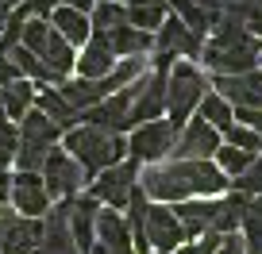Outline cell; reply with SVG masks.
Returning <instances> with one entry per match:
<instances>
[{"mask_svg":"<svg viewBox=\"0 0 262 254\" xmlns=\"http://www.w3.org/2000/svg\"><path fill=\"white\" fill-rule=\"evenodd\" d=\"M139 177H143L139 193L162 200V204H170V200L173 204H185L193 197L216 200L228 193V177L212 162H173V158H166V162L147 166Z\"/></svg>","mask_w":262,"mask_h":254,"instance_id":"cell-1","label":"cell"},{"mask_svg":"<svg viewBox=\"0 0 262 254\" xmlns=\"http://www.w3.org/2000/svg\"><path fill=\"white\" fill-rule=\"evenodd\" d=\"M258 54H262L258 35L247 31V27L228 24V19H220V24L208 31V42H201V62H205L216 77L251 74Z\"/></svg>","mask_w":262,"mask_h":254,"instance_id":"cell-2","label":"cell"},{"mask_svg":"<svg viewBox=\"0 0 262 254\" xmlns=\"http://www.w3.org/2000/svg\"><path fill=\"white\" fill-rule=\"evenodd\" d=\"M123 150H127L123 135H104L97 127H85V123L66 131V154L81 166V173H100L108 166L123 162Z\"/></svg>","mask_w":262,"mask_h":254,"instance_id":"cell-3","label":"cell"},{"mask_svg":"<svg viewBox=\"0 0 262 254\" xmlns=\"http://www.w3.org/2000/svg\"><path fill=\"white\" fill-rule=\"evenodd\" d=\"M208 93V77L193 66V62H178L170 66L166 74V112H170V123L173 127H185V120L196 112V104L205 100Z\"/></svg>","mask_w":262,"mask_h":254,"instance_id":"cell-4","label":"cell"},{"mask_svg":"<svg viewBox=\"0 0 262 254\" xmlns=\"http://www.w3.org/2000/svg\"><path fill=\"white\" fill-rule=\"evenodd\" d=\"M19 39H24V50H31V54L39 58L47 70H54L58 77H66V81H70L77 54H74V47H70V42H66L62 35L47 24V19H27Z\"/></svg>","mask_w":262,"mask_h":254,"instance_id":"cell-5","label":"cell"},{"mask_svg":"<svg viewBox=\"0 0 262 254\" xmlns=\"http://www.w3.org/2000/svg\"><path fill=\"white\" fill-rule=\"evenodd\" d=\"M135 185H139V166L135 162H116V166H108V170L97 173V181H93V189L85 197H93L97 204H104V208L116 212V208H127Z\"/></svg>","mask_w":262,"mask_h":254,"instance_id":"cell-6","label":"cell"},{"mask_svg":"<svg viewBox=\"0 0 262 254\" xmlns=\"http://www.w3.org/2000/svg\"><path fill=\"white\" fill-rule=\"evenodd\" d=\"M81 181H85L81 166L66 154L62 147L47 150V162H42V189H47L50 200H74L77 193H81Z\"/></svg>","mask_w":262,"mask_h":254,"instance_id":"cell-7","label":"cell"},{"mask_svg":"<svg viewBox=\"0 0 262 254\" xmlns=\"http://www.w3.org/2000/svg\"><path fill=\"white\" fill-rule=\"evenodd\" d=\"M173 143H178V127H173L170 120H155V123H143V127H135L127 139V150L135 154V166L147 162H166V158L173 154Z\"/></svg>","mask_w":262,"mask_h":254,"instance_id":"cell-8","label":"cell"},{"mask_svg":"<svg viewBox=\"0 0 262 254\" xmlns=\"http://www.w3.org/2000/svg\"><path fill=\"white\" fill-rule=\"evenodd\" d=\"M224 147V135L216 131V127H208L201 116L196 120H189L185 127L178 131V143H173V162H208V158H216V150Z\"/></svg>","mask_w":262,"mask_h":254,"instance_id":"cell-9","label":"cell"},{"mask_svg":"<svg viewBox=\"0 0 262 254\" xmlns=\"http://www.w3.org/2000/svg\"><path fill=\"white\" fill-rule=\"evenodd\" d=\"M201 54V35H193L178 16L166 19L155 35V70H170L173 58H196Z\"/></svg>","mask_w":262,"mask_h":254,"instance_id":"cell-10","label":"cell"},{"mask_svg":"<svg viewBox=\"0 0 262 254\" xmlns=\"http://www.w3.org/2000/svg\"><path fill=\"white\" fill-rule=\"evenodd\" d=\"M166 74L170 70H155V74H143L131 85V127L155 123L166 112Z\"/></svg>","mask_w":262,"mask_h":254,"instance_id":"cell-11","label":"cell"},{"mask_svg":"<svg viewBox=\"0 0 262 254\" xmlns=\"http://www.w3.org/2000/svg\"><path fill=\"white\" fill-rule=\"evenodd\" d=\"M143 239H147V246H158L162 254L178 250V246L185 243V231H181V223H178V216H173L170 204H147Z\"/></svg>","mask_w":262,"mask_h":254,"instance_id":"cell-12","label":"cell"},{"mask_svg":"<svg viewBox=\"0 0 262 254\" xmlns=\"http://www.w3.org/2000/svg\"><path fill=\"white\" fill-rule=\"evenodd\" d=\"M216 97H224L231 104V112L247 108V112H262V70H251V74H235V77H216Z\"/></svg>","mask_w":262,"mask_h":254,"instance_id":"cell-13","label":"cell"},{"mask_svg":"<svg viewBox=\"0 0 262 254\" xmlns=\"http://www.w3.org/2000/svg\"><path fill=\"white\" fill-rule=\"evenodd\" d=\"M42 239L35 246V254H81L74 246V235H70V200H58L50 212H42Z\"/></svg>","mask_w":262,"mask_h":254,"instance_id":"cell-14","label":"cell"},{"mask_svg":"<svg viewBox=\"0 0 262 254\" xmlns=\"http://www.w3.org/2000/svg\"><path fill=\"white\" fill-rule=\"evenodd\" d=\"M8 200L16 204V212L24 216V220H35V216H42L50 208V197H47V189H42L39 173H16Z\"/></svg>","mask_w":262,"mask_h":254,"instance_id":"cell-15","label":"cell"},{"mask_svg":"<svg viewBox=\"0 0 262 254\" xmlns=\"http://www.w3.org/2000/svg\"><path fill=\"white\" fill-rule=\"evenodd\" d=\"M97 212H100V204L93 197L70 200V235H74V246L81 254H89L93 243H97Z\"/></svg>","mask_w":262,"mask_h":254,"instance_id":"cell-16","label":"cell"},{"mask_svg":"<svg viewBox=\"0 0 262 254\" xmlns=\"http://www.w3.org/2000/svg\"><path fill=\"white\" fill-rule=\"evenodd\" d=\"M116 66L112 50H108L104 35H89V42L81 47V58L74 62V70L81 74V81H100V77H108Z\"/></svg>","mask_w":262,"mask_h":254,"instance_id":"cell-17","label":"cell"},{"mask_svg":"<svg viewBox=\"0 0 262 254\" xmlns=\"http://www.w3.org/2000/svg\"><path fill=\"white\" fill-rule=\"evenodd\" d=\"M31 108H35L39 116H47V120L54 123L62 135H66V131H74L77 123H81V112L66 104L58 89H39V93H35V104H31Z\"/></svg>","mask_w":262,"mask_h":254,"instance_id":"cell-18","label":"cell"},{"mask_svg":"<svg viewBox=\"0 0 262 254\" xmlns=\"http://www.w3.org/2000/svg\"><path fill=\"white\" fill-rule=\"evenodd\" d=\"M39 239H42V223L39 220L12 216V223L4 227V239H0V254H35Z\"/></svg>","mask_w":262,"mask_h":254,"instance_id":"cell-19","label":"cell"},{"mask_svg":"<svg viewBox=\"0 0 262 254\" xmlns=\"http://www.w3.org/2000/svg\"><path fill=\"white\" fill-rule=\"evenodd\" d=\"M173 216H178L185 239H201V235H208L212 223H216V200H185V204L173 208Z\"/></svg>","mask_w":262,"mask_h":254,"instance_id":"cell-20","label":"cell"},{"mask_svg":"<svg viewBox=\"0 0 262 254\" xmlns=\"http://www.w3.org/2000/svg\"><path fill=\"white\" fill-rule=\"evenodd\" d=\"M104 42H108V50H112V58L120 62V58H147L150 50H155V35H147V31H135V27H120V31H112V35H104Z\"/></svg>","mask_w":262,"mask_h":254,"instance_id":"cell-21","label":"cell"},{"mask_svg":"<svg viewBox=\"0 0 262 254\" xmlns=\"http://www.w3.org/2000/svg\"><path fill=\"white\" fill-rule=\"evenodd\" d=\"M47 24L54 27V31L62 35L70 47H85V42H89V35H93L89 16H81V12H74V8H54Z\"/></svg>","mask_w":262,"mask_h":254,"instance_id":"cell-22","label":"cell"},{"mask_svg":"<svg viewBox=\"0 0 262 254\" xmlns=\"http://www.w3.org/2000/svg\"><path fill=\"white\" fill-rule=\"evenodd\" d=\"M16 131H19V143H35V147H54V143L62 139V131H58L47 116H39L35 108L24 116V120H19Z\"/></svg>","mask_w":262,"mask_h":254,"instance_id":"cell-23","label":"cell"},{"mask_svg":"<svg viewBox=\"0 0 262 254\" xmlns=\"http://www.w3.org/2000/svg\"><path fill=\"white\" fill-rule=\"evenodd\" d=\"M89 27L93 35H112L120 27H127V8H123L120 0H97L89 12Z\"/></svg>","mask_w":262,"mask_h":254,"instance_id":"cell-24","label":"cell"},{"mask_svg":"<svg viewBox=\"0 0 262 254\" xmlns=\"http://www.w3.org/2000/svg\"><path fill=\"white\" fill-rule=\"evenodd\" d=\"M31 104H35V85L31 81H12V85L0 89V108H4L8 120H24L31 112Z\"/></svg>","mask_w":262,"mask_h":254,"instance_id":"cell-25","label":"cell"},{"mask_svg":"<svg viewBox=\"0 0 262 254\" xmlns=\"http://www.w3.org/2000/svg\"><path fill=\"white\" fill-rule=\"evenodd\" d=\"M97 243H108V246H131V231L123 223V212H97Z\"/></svg>","mask_w":262,"mask_h":254,"instance_id":"cell-26","label":"cell"},{"mask_svg":"<svg viewBox=\"0 0 262 254\" xmlns=\"http://www.w3.org/2000/svg\"><path fill=\"white\" fill-rule=\"evenodd\" d=\"M251 197H239V193H228L224 200H216V223H212V235H231L235 223L243 220V208Z\"/></svg>","mask_w":262,"mask_h":254,"instance_id":"cell-27","label":"cell"},{"mask_svg":"<svg viewBox=\"0 0 262 254\" xmlns=\"http://www.w3.org/2000/svg\"><path fill=\"white\" fill-rule=\"evenodd\" d=\"M243 254H262V197L243 208Z\"/></svg>","mask_w":262,"mask_h":254,"instance_id":"cell-28","label":"cell"},{"mask_svg":"<svg viewBox=\"0 0 262 254\" xmlns=\"http://www.w3.org/2000/svg\"><path fill=\"white\" fill-rule=\"evenodd\" d=\"M196 116H201L208 127H216L220 135L228 131L231 123H235V120H231V104H228L224 97H216V93H205V100L196 104Z\"/></svg>","mask_w":262,"mask_h":254,"instance_id":"cell-29","label":"cell"},{"mask_svg":"<svg viewBox=\"0 0 262 254\" xmlns=\"http://www.w3.org/2000/svg\"><path fill=\"white\" fill-rule=\"evenodd\" d=\"M254 158H258V154H247V150H235V147H228V143H224V147L216 150V170H220L224 177H239V173H243Z\"/></svg>","mask_w":262,"mask_h":254,"instance_id":"cell-30","label":"cell"},{"mask_svg":"<svg viewBox=\"0 0 262 254\" xmlns=\"http://www.w3.org/2000/svg\"><path fill=\"white\" fill-rule=\"evenodd\" d=\"M47 150H50V147L16 143V150H12V162H19V173H39V170H42V162H47Z\"/></svg>","mask_w":262,"mask_h":254,"instance_id":"cell-31","label":"cell"},{"mask_svg":"<svg viewBox=\"0 0 262 254\" xmlns=\"http://www.w3.org/2000/svg\"><path fill=\"white\" fill-rule=\"evenodd\" d=\"M224 139H228V147H235V150H247V154H262V139L251 131V127H243V123H231L228 131H224Z\"/></svg>","mask_w":262,"mask_h":254,"instance_id":"cell-32","label":"cell"},{"mask_svg":"<svg viewBox=\"0 0 262 254\" xmlns=\"http://www.w3.org/2000/svg\"><path fill=\"white\" fill-rule=\"evenodd\" d=\"M127 24L135 27V31H158V27L166 24V8H127Z\"/></svg>","mask_w":262,"mask_h":254,"instance_id":"cell-33","label":"cell"},{"mask_svg":"<svg viewBox=\"0 0 262 254\" xmlns=\"http://www.w3.org/2000/svg\"><path fill=\"white\" fill-rule=\"evenodd\" d=\"M220 239L224 235H212V231H208V235H201L196 243L178 246V254H216V250H220Z\"/></svg>","mask_w":262,"mask_h":254,"instance_id":"cell-34","label":"cell"},{"mask_svg":"<svg viewBox=\"0 0 262 254\" xmlns=\"http://www.w3.org/2000/svg\"><path fill=\"white\" fill-rule=\"evenodd\" d=\"M16 143H19V131H16V123L4 116V108H0V150H16Z\"/></svg>","mask_w":262,"mask_h":254,"instance_id":"cell-35","label":"cell"},{"mask_svg":"<svg viewBox=\"0 0 262 254\" xmlns=\"http://www.w3.org/2000/svg\"><path fill=\"white\" fill-rule=\"evenodd\" d=\"M12 81H24V77H19L16 66H12L8 54H0V89H4V85H12Z\"/></svg>","mask_w":262,"mask_h":254,"instance_id":"cell-36","label":"cell"},{"mask_svg":"<svg viewBox=\"0 0 262 254\" xmlns=\"http://www.w3.org/2000/svg\"><path fill=\"white\" fill-rule=\"evenodd\" d=\"M216 254H243V239H239V235H224Z\"/></svg>","mask_w":262,"mask_h":254,"instance_id":"cell-37","label":"cell"},{"mask_svg":"<svg viewBox=\"0 0 262 254\" xmlns=\"http://www.w3.org/2000/svg\"><path fill=\"white\" fill-rule=\"evenodd\" d=\"M54 4H58V8H74V12H81V16H89L97 0H54Z\"/></svg>","mask_w":262,"mask_h":254,"instance_id":"cell-38","label":"cell"},{"mask_svg":"<svg viewBox=\"0 0 262 254\" xmlns=\"http://www.w3.org/2000/svg\"><path fill=\"white\" fill-rule=\"evenodd\" d=\"M89 254H135L131 246H108V243H93Z\"/></svg>","mask_w":262,"mask_h":254,"instance_id":"cell-39","label":"cell"},{"mask_svg":"<svg viewBox=\"0 0 262 254\" xmlns=\"http://www.w3.org/2000/svg\"><path fill=\"white\" fill-rule=\"evenodd\" d=\"M123 8H166V0H120Z\"/></svg>","mask_w":262,"mask_h":254,"instance_id":"cell-40","label":"cell"},{"mask_svg":"<svg viewBox=\"0 0 262 254\" xmlns=\"http://www.w3.org/2000/svg\"><path fill=\"white\" fill-rule=\"evenodd\" d=\"M8 193H12V173L0 170V204H8Z\"/></svg>","mask_w":262,"mask_h":254,"instance_id":"cell-41","label":"cell"},{"mask_svg":"<svg viewBox=\"0 0 262 254\" xmlns=\"http://www.w3.org/2000/svg\"><path fill=\"white\" fill-rule=\"evenodd\" d=\"M16 4H19V0H0V31H4V24H8V16H12Z\"/></svg>","mask_w":262,"mask_h":254,"instance_id":"cell-42","label":"cell"},{"mask_svg":"<svg viewBox=\"0 0 262 254\" xmlns=\"http://www.w3.org/2000/svg\"><path fill=\"white\" fill-rule=\"evenodd\" d=\"M12 216H16V212H8V208L0 212V239H4V227H8V223H12Z\"/></svg>","mask_w":262,"mask_h":254,"instance_id":"cell-43","label":"cell"},{"mask_svg":"<svg viewBox=\"0 0 262 254\" xmlns=\"http://www.w3.org/2000/svg\"><path fill=\"white\" fill-rule=\"evenodd\" d=\"M8 162H12V154H8V150H0V170H8Z\"/></svg>","mask_w":262,"mask_h":254,"instance_id":"cell-44","label":"cell"},{"mask_svg":"<svg viewBox=\"0 0 262 254\" xmlns=\"http://www.w3.org/2000/svg\"><path fill=\"white\" fill-rule=\"evenodd\" d=\"M254 35H262V24H258V27H254Z\"/></svg>","mask_w":262,"mask_h":254,"instance_id":"cell-45","label":"cell"},{"mask_svg":"<svg viewBox=\"0 0 262 254\" xmlns=\"http://www.w3.org/2000/svg\"><path fill=\"white\" fill-rule=\"evenodd\" d=\"M0 212H4V204H0Z\"/></svg>","mask_w":262,"mask_h":254,"instance_id":"cell-46","label":"cell"},{"mask_svg":"<svg viewBox=\"0 0 262 254\" xmlns=\"http://www.w3.org/2000/svg\"><path fill=\"white\" fill-rule=\"evenodd\" d=\"M158 254H162V250H158Z\"/></svg>","mask_w":262,"mask_h":254,"instance_id":"cell-47","label":"cell"}]
</instances>
